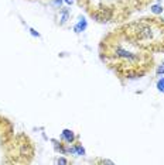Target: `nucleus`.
<instances>
[{"label": "nucleus", "instance_id": "nucleus-1", "mask_svg": "<svg viewBox=\"0 0 164 165\" xmlns=\"http://www.w3.org/2000/svg\"><path fill=\"white\" fill-rule=\"evenodd\" d=\"M94 17L96 18L98 21L105 23V21H108V18H109V11H105V10H99V11H96V13L94 14Z\"/></svg>", "mask_w": 164, "mask_h": 165}, {"label": "nucleus", "instance_id": "nucleus-2", "mask_svg": "<svg viewBox=\"0 0 164 165\" xmlns=\"http://www.w3.org/2000/svg\"><path fill=\"white\" fill-rule=\"evenodd\" d=\"M116 57H120V58H126V59H130V61H133L136 57H134L132 52L129 51H125V49H116Z\"/></svg>", "mask_w": 164, "mask_h": 165}, {"label": "nucleus", "instance_id": "nucleus-3", "mask_svg": "<svg viewBox=\"0 0 164 165\" xmlns=\"http://www.w3.org/2000/svg\"><path fill=\"white\" fill-rule=\"evenodd\" d=\"M62 138H64L67 143H72L74 141V133L71 130H64L62 131Z\"/></svg>", "mask_w": 164, "mask_h": 165}, {"label": "nucleus", "instance_id": "nucleus-4", "mask_svg": "<svg viewBox=\"0 0 164 165\" xmlns=\"http://www.w3.org/2000/svg\"><path fill=\"white\" fill-rule=\"evenodd\" d=\"M85 28H86V21L84 20V18H82V21H79L78 24L75 25V28H74V30H75L76 33H81V31H84Z\"/></svg>", "mask_w": 164, "mask_h": 165}, {"label": "nucleus", "instance_id": "nucleus-5", "mask_svg": "<svg viewBox=\"0 0 164 165\" xmlns=\"http://www.w3.org/2000/svg\"><path fill=\"white\" fill-rule=\"evenodd\" d=\"M152 11L154 13V14H160V13L163 11V7H161L160 4H154V6L152 7Z\"/></svg>", "mask_w": 164, "mask_h": 165}, {"label": "nucleus", "instance_id": "nucleus-6", "mask_svg": "<svg viewBox=\"0 0 164 165\" xmlns=\"http://www.w3.org/2000/svg\"><path fill=\"white\" fill-rule=\"evenodd\" d=\"M75 153L78 154V155H84V154H85V150H84L81 145H76L75 147Z\"/></svg>", "mask_w": 164, "mask_h": 165}, {"label": "nucleus", "instance_id": "nucleus-7", "mask_svg": "<svg viewBox=\"0 0 164 165\" xmlns=\"http://www.w3.org/2000/svg\"><path fill=\"white\" fill-rule=\"evenodd\" d=\"M157 88H158V90H160V92H164V79L158 80V83H157Z\"/></svg>", "mask_w": 164, "mask_h": 165}, {"label": "nucleus", "instance_id": "nucleus-8", "mask_svg": "<svg viewBox=\"0 0 164 165\" xmlns=\"http://www.w3.org/2000/svg\"><path fill=\"white\" fill-rule=\"evenodd\" d=\"M68 20V11H64V14H62V18H61V21L65 23Z\"/></svg>", "mask_w": 164, "mask_h": 165}, {"label": "nucleus", "instance_id": "nucleus-9", "mask_svg": "<svg viewBox=\"0 0 164 165\" xmlns=\"http://www.w3.org/2000/svg\"><path fill=\"white\" fill-rule=\"evenodd\" d=\"M58 164H68V161L65 158H60L58 159Z\"/></svg>", "mask_w": 164, "mask_h": 165}, {"label": "nucleus", "instance_id": "nucleus-10", "mask_svg": "<svg viewBox=\"0 0 164 165\" xmlns=\"http://www.w3.org/2000/svg\"><path fill=\"white\" fill-rule=\"evenodd\" d=\"M100 164H112V161H109V159H102Z\"/></svg>", "mask_w": 164, "mask_h": 165}, {"label": "nucleus", "instance_id": "nucleus-11", "mask_svg": "<svg viewBox=\"0 0 164 165\" xmlns=\"http://www.w3.org/2000/svg\"><path fill=\"white\" fill-rule=\"evenodd\" d=\"M163 72H164V65L158 68V71H157V73H163Z\"/></svg>", "mask_w": 164, "mask_h": 165}, {"label": "nucleus", "instance_id": "nucleus-12", "mask_svg": "<svg viewBox=\"0 0 164 165\" xmlns=\"http://www.w3.org/2000/svg\"><path fill=\"white\" fill-rule=\"evenodd\" d=\"M61 3H62V0H54V4H60L61 6Z\"/></svg>", "mask_w": 164, "mask_h": 165}, {"label": "nucleus", "instance_id": "nucleus-13", "mask_svg": "<svg viewBox=\"0 0 164 165\" xmlns=\"http://www.w3.org/2000/svg\"><path fill=\"white\" fill-rule=\"evenodd\" d=\"M31 31V34H33V35H37V37H38L40 35V34L38 33H37V31H34V30H30Z\"/></svg>", "mask_w": 164, "mask_h": 165}, {"label": "nucleus", "instance_id": "nucleus-14", "mask_svg": "<svg viewBox=\"0 0 164 165\" xmlns=\"http://www.w3.org/2000/svg\"><path fill=\"white\" fill-rule=\"evenodd\" d=\"M64 2H65L67 4H72V0H64Z\"/></svg>", "mask_w": 164, "mask_h": 165}]
</instances>
